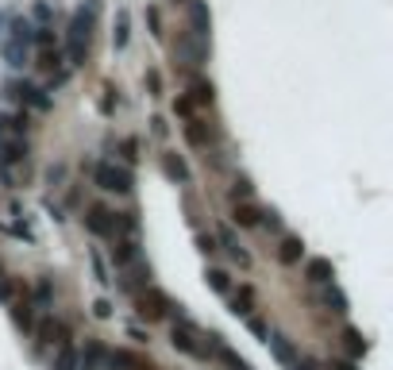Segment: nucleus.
<instances>
[{
	"label": "nucleus",
	"mask_w": 393,
	"mask_h": 370,
	"mask_svg": "<svg viewBox=\"0 0 393 370\" xmlns=\"http://www.w3.org/2000/svg\"><path fill=\"white\" fill-rule=\"evenodd\" d=\"M135 297V313H139V320H146V324H158V320H166L170 316V297L158 289V285H143L139 293H131Z\"/></svg>",
	"instance_id": "f257e3e1"
},
{
	"label": "nucleus",
	"mask_w": 393,
	"mask_h": 370,
	"mask_svg": "<svg viewBox=\"0 0 393 370\" xmlns=\"http://www.w3.org/2000/svg\"><path fill=\"white\" fill-rule=\"evenodd\" d=\"M170 343H174V351L189 355V359H208V347L200 343V331L193 320H185V316H177V324L170 328Z\"/></svg>",
	"instance_id": "f03ea898"
},
{
	"label": "nucleus",
	"mask_w": 393,
	"mask_h": 370,
	"mask_svg": "<svg viewBox=\"0 0 393 370\" xmlns=\"http://www.w3.org/2000/svg\"><path fill=\"white\" fill-rule=\"evenodd\" d=\"M92 181H97L104 193H131L135 189V174H131L127 166H116V162H97Z\"/></svg>",
	"instance_id": "7ed1b4c3"
},
{
	"label": "nucleus",
	"mask_w": 393,
	"mask_h": 370,
	"mask_svg": "<svg viewBox=\"0 0 393 370\" xmlns=\"http://www.w3.org/2000/svg\"><path fill=\"white\" fill-rule=\"evenodd\" d=\"M89 35H92V15L85 8H77L74 20H69V62L81 66L85 54H89Z\"/></svg>",
	"instance_id": "20e7f679"
},
{
	"label": "nucleus",
	"mask_w": 393,
	"mask_h": 370,
	"mask_svg": "<svg viewBox=\"0 0 393 370\" xmlns=\"http://www.w3.org/2000/svg\"><path fill=\"white\" fill-rule=\"evenodd\" d=\"M108 362H112L116 370H158V362H154L151 355L135 351V347H116V351L108 355Z\"/></svg>",
	"instance_id": "39448f33"
},
{
	"label": "nucleus",
	"mask_w": 393,
	"mask_h": 370,
	"mask_svg": "<svg viewBox=\"0 0 393 370\" xmlns=\"http://www.w3.org/2000/svg\"><path fill=\"white\" fill-rule=\"evenodd\" d=\"M174 58L189 62V66H200V62L208 58V39H197L193 31H185V35L174 43Z\"/></svg>",
	"instance_id": "423d86ee"
},
{
	"label": "nucleus",
	"mask_w": 393,
	"mask_h": 370,
	"mask_svg": "<svg viewBox=\"0 0 393 370\" xmlns=\"http://www.w3.org/2000/svg\"><path fill=\"white\" fill-rule=\"evenodd\" d=\"M35 336H39V343L43 347H69V328L62 320H54V316H43V320L35 324Z\"/></svg>",
	"instance_id": "0eeeda50"
},
{
	"label": "nucleus",
	"mask_w": 393,
	"mask_h": 370,
	"mask_svg": "<svg viewBox=\"0 0 393 370\" xmlns=\"http://www.w3.org/2000/svg\"><path fill=\"white\" fill-rule=\"evenodd\" d=\"M85 228H89V235H97V239H112V208H104L100 200L85 205Z\"/></svg>",
	"instance_id": "6e6552de"
},
{
	"label": "nucleus",
	"mask_w": 393,
	"mask_h": 370,
	"mask_svg": "<svg viewBox=\"0 0 393 370\" xmlns=\"http://www.w3.org/2000/svg\"><path fill=\"white\" fill-rule=\"evenodd\" d=\"M143 259V251H139V235H116L112 239V262L116 270H127L131 262Z\"/></svg>",
	"instance_id": "1a4fd4ad"
},
{
	"label": "nucleus",
	"mask_w": 393,
	"mask_h": 370,
	"mask_svg": "<svg viewBox=\"0 0 393 370\" xmlns=\"http://www.w3.org/2000/svg\"><path fill=\"white\" fill-rule=\"evenodd\" d=\"M8 97H15L20 104L39 108V112H46V108H50V100L43 97V89H35L31 81H8Z\"/></svg>",
	"instance_id": "9d476101"
},
{
	"label": "nucleus",
	"mask_w": 393,
	"mask_h": 370,
	"mask_svg": "<svg viewBox=\"0 0 393 370\" xmlns=\"http://www.w3.org/2000/svg\"><path fill=\"white\" fill-rule=\"evenodd\" d=\"M266 343H270V351H274V359L282 362V366H297V347L289 343V336H282V331H266Z\"/></svg>",
	"instance_id": "9b49d317"
},
{
	"label": "nucleus",
	"mask_w": 393,
	"mask_h": 370,
	"mask_svg": "<svg viewBox=\"0 0 393 370\" xmlns=\"http://www.w3.org/2000/svg\"><path fill=\"white\" fill-rule=\"evenodd\" d=\"M305 278L312 285H331V278H336V266H331V259H308L305 262Z\"/></svg>",
	"instance_id": "f8f14e48"
},
{
	"label": "nucleus",
	"mask_w": 393,
	"mask_h": 370,
	"mask_svg": "<svg viewBox=\"0 0 393 370\" xmlns=\"http://www.w3.org/2000/svg\"><path fill=\"white\" fill-rule=\"evenodd\" d=\"M162 174H166L170 181H177V185H185V181L193 177L189 166H185V158H181V154H174V151L162 154Z\"/></svg>",
	"instance_id": "ddd939ff"
},
{
	"label": "nucleus",
	"mask_w": 393,
	"mask_h": 370,
	"mask_svg": "<svg viewBox=\"0 0 393 370\" xmlns=\"http://www.w3.org/2000/svg\"><path fill=\"white\" fill-rule=\"evenodd\" d=\"M301 259H305V243H301V235H282V243H277V262L297 266Z\"/></svg>",
	"instance_id": "4468645a"
},
{
	"label": "nucleus",
	"mask_w": 393,
	"mask_h": 370,
	"mask_svg": "<svg viewBox=\"0 0 393 370\" xmlns=\"http://www.w3.org/2000/svg\"><path fill=\"white\" fill-rule=\"evenodd\" d=\"M231 220H235L239 228H258L262 212H258L254 200H235V205H231Z\"/></svg>",
	"instance_id": "2eb2a0df"
},
{
	"label": "nucleus",
	"mask_w": 393,
	"mask_h": 370,
	"mask_svg": "<svg viewBox=\"0 0 393 370\" xmlns=\"http://www.w3.org/2000/svg\"><path fill=\"white\" fill-rule=\"evenodd\" d=\"M208 27H212V20H208V8L200 4V0H189V31L197 39H208Z\"/></svg>",
	"instance_id": "dca6fc26"
},
{
	"label": "nucleus",
	"mask_w": 393,
	"mask_h": 370,
	"mask_svg": "<svg viewBox=\"0 0 393 370\" xmlns=\"http://www.w3.org/2000/svg\"><path fill=\"white\" fill-rule=\"evenodd\" d=\"M12 320H15L20 331H35V305H31L27 297L12 301Z\"/></svg>",
	"instance_id": "f3484780"
},
{
	"label": "nucleus",
	"mask_w": 393,
	"mask_h": 370,
	"mask_svg": "<svg viewBox=\"0 0 393 370\" xmlns=\"http://www.w3.org/2000/svg\"><path fill=\"white\" fill-rule=\"evenodd\" d=\"M231 313L235 316H251L254 313V285H239V289H231Z\"/></svg>",
	"instance_id": "a211bd4d"
},
{
	"label": "nucleus",
	"mask_w": 393,
	"mask_h": 370,
	"mask_svg": "<svg viewBox=\"0 0 393 370\" xmlns=\"http://www.w3.org/2000/svg\"><path fill=\"white\" fill-rule=\"evenodd\" d=\"M185 143H189V146H208V143H212V131H208V123H200L197 116H193V120H185Z\"/></svg>",
	"instance_id": "6ab92c4d"
},
{
	"label": "nucleus",
	"mask_w": 393,
	"mask_h": 370,
	"mask_svg": "<svg viewBox=\"0 0 393 370\" xmlns=\"http://www.w3.org/2000/svg\"><path fill=\"white\" fill-rule=\"evenodd\" d=\"M216 243H220V247H228V254H231V259H235V262H239V266H243V270L251 266V254H247L243 247H239V239L231 235L228 228H220V235H216Z\"/></svg>",
	"instance_id": "aec40b11"
},
{
	"label": "nucleus",
	"mask_w": 393,
	"mask_h": 370,
	"mask_svg": "<svg viewBox=\"0 0 393 370\" xmlns=\"http://www.w3.org/2000/svg\"><path fill=\"white\" fill-rule=\"evenodd\" d=\"M27 158V143L23 139H0V162L12 166V162H23Z\"/></svg>",
	"instance_id": "412c9836"
},
{
	"label": "nucleus",
	"mask_w": 393,
	"mask_h": 370,
	"mask_svg": "<svg viewBox=\"0 0 393 370\" xmlns=\"http://www.w3.org/2000/svg\"><path fill=\"white\" fill-rule=\"evenodd\" d=\"M189 100H193V104H212V100H216L212 81H205V77H193V81H189Z\"/></svg>",
	"instance_id": "4be33fe9"
},
{
	"label": "nucleus",
	"mask_w": 393,
	"mask_h": 370,
	"mask_svg": "<svg viewBox=\"0 0 393 370\" xmlns=\"http://www.w3.org/2000/svg\"><path fill=\"white\" fill-rule=\"evenodd\" d=\"M127 39H131V20H127V12H116V31H112V46L116 50H123L127 46Z\"/></svg>",
	"instance_id": "5701e85b"
},
{
	"label": "nucleus",
	"mask_w": 393,
	"mask_h": 370,
	"mask_svg": "<svg viewBox=\"0 0 393 370\" xmlns=\"http://www.w3.org/2000/svg\"><path fill=\"white\" fill-rule=\"evenodd\" d=\"M205 282H208V289L212 293H231V278H228V270H205Z\"/></svg>",
	"instance_id": "b1692460"
},
{
	"label": "nucleus",
	"mask_w": 393,
	"mask_h": 370,
	"mask_svg": "<svg viewBox=\"0 0 393 370\" xmlns=\"http://www.w3.org/2000/svg\"><path fill=\"white\" fill-rule=\"evenodd\" d=\"M320 301H324V305L331 308V313H347V297H343V293L336 289V282H331L328 289H324V297H320Z\"/></svg>",
	"instance_id": "393cba45"
},
{
	"label": "nucleus",
	"mask_w": 393,
	"mask_h": 370,
	"mask_svg": "<svg viewBox=\"0 0 393 370\" xmlns=\"http://www.w3.org/2000/svg\"><path fill=\"white\" fill-rule=\"evenodd\" d=\"M54 370H77L74 347H58V351H54Z\"/></svg>",
	"instance_id": "a878e982"
},
{
	"label": "nucleus",
	"mask_w": 393,
	"mask_h": 370,
	"mask_svg": "<svg viewBox=\"0 0 393 370\" xmlns=\"http://www.w3.org/2000/svg\"><path fill=\"white\" fill-rule=\"evenodd\" d=\"M89 262H92V278H97L100 285H112V278H108V266H104V259H100V251H89Z\"/></svg>",
	"instance_id": "bb28decb"
},
{
	"label": "nucleus",
	"mask_w": 393,
	"mask_h": 370,
	"mask_svg": "<svg viewBox=\"0 0 393 370\" xmlns=\"http://www.w3.org/2000/svg\"><path fill=\"white\" fill-rule=\"evenodd\" d=\"M343 339H347V347H351V355H366V339H362V331L347 328V331H343Z\"/></svg>",
	"instance_id": "cd10ccee"
},
{
	"label": "nucleus",
	"mask_w": 393,
	"mask_h": 370,
	"mask_svg": "<svg viewBox=\"0 0 393 370\" xmlns=\"http://www.w3.org/2000/svg\"><path fill=\"white\" fill-rule=\"evenodd\" d=\"M254 185L247 181V177H235V185H231V200H251Z\"/></svg>",
	"instance_id": "c85d7f7f"
},
{
	"label": "nucleus",
	"mask_w": 393,
	"mask_h": 370,
	"mask_svg": "<svg viewBox=\"0 0 393 370\" xmlns=\"http://www.w3.org/2000/svg\"><path fill=\"white\" fill-rule=\"evenodd\" d=\"M120 151H123V158H127V162H139V139H123Z\"/></svg>",
	"instance_id": "c756f323"
},
{
	"label": "nucleus",
	"mask_w": 393,
	"mask_h": 370,
	"mask_svg": "<svg viewBox=\"0 0 393 370\" xmlns=\"http://www.w3.org/2000/svg\"><path fill=\"white\" fill-rule=\"evenodd\" d=\"M174 112L185 116V120H193V100H189V97H177V100H174Z\"/></svg>",
	"instance_id": "7c9ffc66"
},
{
	"label": "nucleus",
	"mask_w": 393,
	"mask_h": 370,
	"mask_svg": "<svg viewBox=\"0 0 393 370\" xmlns=\"http://www.w3.org/2000/svg\"><path fill=\"white\" fill-rule=\"evenodd\" d=\"M12 289H15L12 278H8V274H4V266H0V301H12Z\"/></svg>",
	"instance_id": "2f4dec72"
},
{
	"label": "nucleus",
	"mask_w": 393,
	"mask_h": 370,
	"mask_svg": "<svg viewBox=\"0 0 393 370\" xmlns=\"http://www.w3.org/2000/svg\"><path fill=\"white\" fill-rule=\"evenodd\" d=\"M92 316H100V320H108V316H112V305H108L104 297H97V301H92Z\"/></svg>",
	"instance_id": "473e14b6"
},
{
	"label": "nucleus",
	"mask_w": 393,
	"mask_h": 370,
	"mask_svg": "<svg viewBox=\"0 0 393 370\" xmlns=\"http://www.w3.org/2000/svg\"><path fill=\"white\" fill-rule=\"evenodd\" d=\"M146 85H151V97H158V92H162V74H158V69H146Z\"/></svg>",
	"instance_id": "72a5a7b5"
},
{
	"label": "nucleus",
	"mask_w": 393,
	"mask_h": 370,
	"mask_svg": "<svg viewBox=\"0 0 393 370\" xmlns=\"http://www.w3.org/2000/svg\"><path fill=\"white\" fill-rule=\"evenodd\" d=\"M146 23H151L154 35H162V15H158V8H146Z\"/></svg>",
	"instance_id": "f704fd0d"
},
{
	"label": "nucleus",
	"mask_w": 393,
	"mask_h": 370,
	"mask_svg": "<svg viewBox=\"0 0 393 370\" xmlns=\"http://www.w3.org/2000/svg\"><path fill=\"white\" fill-rule=\"evenodd\" d=\"M58 50H43V58H39V66H43V69H54V66H58Z\"/></svg>",
	"instance_id": "c9c22d12"
},
{
	"label": "nucleus",
	"mask_w": 393,
	"mask_h": 370,
	"mask_svg": "<svg viewBox=\"0 0 393 370\" xmlns=\"http://www.w3.org/2000/svg\"><path fill=\"white\" fill-rule=\"evenodd\" d=\"M247 328H251L254 336H262V339H266V324H262L258 316H247Z\"/></svg>",
	"instance_id": "e433bc0d"
},
{
	"label": "nucleus",
	"mask_w": 393,
	"mask_h": 370,
	"mask_svg": "<svg viewBox=\"0 0 393 370\" xmlns=\"http://www.w3.org/2000/svg\"><path fill=\"white\" fill-rule=\"evenodd\" d=\"M197 247H200L205 254H212V251H216V235H197Z\"/></svg>",
	"instance_id": "4c0bfd02"
},
{
	"label": "nucleus",
	"mask_w": 393,
	"mask_h": 370,
	"mask_svg": "<svg viewBox=\"0 0 393 370\" xmlns=\"http://www.w3.org/2000/svg\"><path fill=\"white\" fill-rule=\"evenodd\" d=\"M258 224H266V228H274V231H277V228H282V220H277V216H274V212H262V220H258Z\"/></svg>",
	"instance_id": "58836bf2"
},
{
	"label": "nucleus",
	"mask_w": 393,
	"mask_h": 370,
	"mask_svg": "<svg viewBox=\"0 0 393 370\" xmlns=\"http://www.w3.org/2000/svg\"><path fill=\"white\" fill-rule=\"evenodd\" d=\"M293 370H324V366H320V362H312V359H297V366H293Z\"/></svg>",
	"instance_id": "ea45409f"
},
{
	"label": "nucleus",
	"mask_w": 393,
	"mask_h": 370,
	"mask_svg": "<svg viewBox=\"0 0 393 370\" xmlns=\"http://www.w3.org/2000/svg\"><path fill=\"white\" fill-rule=\"evenodd\" d=\"M328 370H354V362H336V366H328Z\"/></svg>",
	"instance_id": "a19ab883"
}]
</instances>
